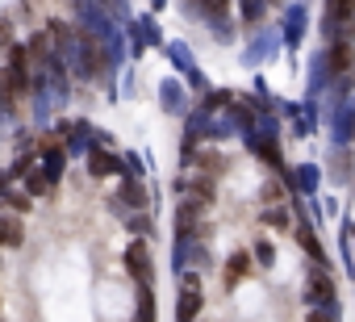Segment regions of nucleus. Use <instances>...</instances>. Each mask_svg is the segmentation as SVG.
<instances>
[{
  "label": "nucleus",
  "instance_id": "f257e3e1",
  "mask_svg": "<svg viewBox=\"0 0 355 322\" xmlns=\"http://www.w3.org/2000/svg\"><path fill=\"white\" fill-rule=\"evenodd\" d=\"M121 264H125V272L134 276V285H150V280H155V255H150V243H146V239H130Z\"/></svg>",
  "mask_w": 355,
  "mask_h": 322
},
{
  "label": "nucleus",
  "instance_id": "f03ea898",
  "mask_svg": "<svg viewBox=\"0 0 355 322\" xmlns=\"http://www.w3.org/2000/svg\"><path fill=\"white\" fill-rule=\"evenodd\" d=\"M109 205L125 218V214H134V210H150V193H146V185H142L138 176H125L121 189H117V197H113Z\"/></svg>",
  "mask_w": 355,
  "mask_h": 322
},
{
  "label": "nucleus",
  "instance_id": "7ed1b4c3",
  "mask_svg": "<svg viewBox=\"0 0 355 322\" xmlns=\"http://www.w3.org/2000/svg\"><path fill=\"white\" fill-rule=\"evenodd\" d=\"M5 76H9V84H13V92H17V96L34 88V71H30V46H9V67H5Z\"/></svg>",
  "mask_w": 355,
  "mask_h": 322
},
{
  "label": "nucleus",
  "instance_id": "20e7f679",
  "mask_svg": "<svg viewBox=\"0 0 355 322\" xmlns=\"http://www.w3.org/2000/svg\"><path fill=\"white\" fill-rule=\"evenodd\" d=\"M305 301H309V310L338 305V293H334V280H330V272H326V268L309 272V280H305Z\"/></svg>",
  "mask_w": 355,
  "mask_h": 322
},
{
  "label": "nucleus",
  "instance_id": "39448f33",
  "mask_svg": "<svg viewBox=\"0 0 355 322\" xmlns=\"http://www.w3.org/2000/svg\"><path fill=\"white\" fill-rule=\"evenodd\" d=\"M88 176L92 180H109V176H125V164L117 159V151H105V146H92L88 151Z\"/></svg>",
  "mask_w": 355,
  "mask_h": 322
},
{
  "label": "nucleus",
  "instance_id": "423d86ee",
  "mask_svg": "<svg viewBox=\"0 0 355 322\" xmlns=\"http://www.w3.org/2000/svg\"><path fill=\"white\" fill-rule=\"evenodd\" d=\"M243 138H247V151H251V155H259L268 168L284 172V155H280V146H276V134H259V130H251V134H243Z\"/></svg>",
  "mask_w": 355,
  "mask_h": 322
},
{
  "label": "nucleus",
  "instance_id": "0eeeda50",
  "mask_svg": "<svg viewBox=\"0 0 355 322\" xmlns=\"http://www.w3.org/2000/svg\"><path fill=\"white\" fill-rule=\"evenodd\" d=\"M280 176H284V185H293L301 197H313L318 185H322V168H318V164H301V168H293V172L284 168Z\"/></svg>",
  "mask_w": 355,
  "mask_h": 322
},
{
  "label": "nucleus",
  "instance_id": "6e6552de",
  "mask_svg": "<svg viewBox=\"0 0 355 322\" xmlns=\"http://www.w3.org/2000/svg\"><path fill=\"white\" fill-rule=\"evenodd\" d=\"M330 130H334V146H347L355 138V101H338L334 113H330Z\"/></svg>",
  "mask_w": 355,
  "mask_h": 322
},
{
  "label": "nucleus",
  "instance_id": "1a4fd4ad",
  "mask_svg": "<svg viewBox=\"0 0 355 322\" xmlns=\"http://www.w3.org/2000/svg\"><path fill=\"white\" fill-rule=\"evenodd\" d=\"M201 310H205L201 289H180V293H175V322H197Z\"/></svg>",
  "mask_w": 355,
  "mask_h": 322
},
{
  "label": "nucleus",
  "instance_id": "9d476101",
  "mask_svg": "<svg viewBox=\"0 0 355 322\" xmlns=\"http://www.w3.org/2000/svg\"><path fill=\"white\" fill-rule=\"evenodd\" d=\"M171 63L189 76V84H193V88H205V76H201V67H197V59H193V51H189L184 42H175V46H171Z\"/></svg>",
  "mask_w": 355,
  "mask_h": 322
},
{
  "label": "nucleus",
  "instance_id": "9b49d317",
  "mask_svg": "<svg viewBox=\"0 0 355 322\" xmlns=\"http://www.w3.org/2000/svg\"><path fill=\"white\" fill-rule=\"evenodd\" d=\"M251 260H255V255H251L247 247H239V251L226 260V289H239V285L251 276Z\"/></svg>",
  "mask_w": 355,
  "mask_h": 322
},
{
  "label": "nucleus",
  "instance_id": "f8f14e48",
  "mask_svg": "<svg viewBox=\"0 0 355 322\" xmlns=\"http://www.w3.org/2000/svg\"><path fill=\"white\" fill-rule=\"evenodd\" d=\"M159 101L167 113H189V96H184V84L180 80H163L159 84Z\"/></svg>",
  "mask_w": 355,
  "mask_h": 322
},
{
  "label": "nucleus",
  "instance_id": "ddd939ff",
  "mask_svg": "<svg viewBox=\"0 0 355 322\" xmlns=\"http://www.w3.org/2000/svg\"><path fill=\"white\" fill-rule=\"evenodd\" d=\"M305 38V5H288L284 13V46H301Z\"/></svg>",
  "mask_w": 355,
  "mask_h": 322
},
{
  "label": "nucleus",
  "instance_id": "4468645a",
  "mask_svg": "<svg viewBox=\"0 0 355 322\" xmlns=\"http://www.w3.org/2000/svg\"><path fill=\"white\" fill-rule=\"evenodd\" d=\"M134 322H159V305H155V289H150V285H138V297H134Z\"/></svg>",
  "mask_w": 355,
  "mask_h": 322
},
{
  "label": "nucleus",
  "instance_id": "2eb2a0df",
  "mask_svg": "<svg viewBox=\"0 0 355 322\" xmlns=\"http://www.w3.org/2000/svg\"><path fill=\"white\" fill-rule=\"evenodd\" d=\"M297 243H301V251H305L309 260H318V268H326V251H322L318 230H313L309 222H301V226H297Z\"/></svg>",
  "mask_w": 355,
  "mask_h": 322
},
{
  "label": "nucleus",
  "instance_id": "dca6fc26",
  "mask_svg": "<svg viewBox=\"0 0 355 322\" xmlns=\"http://www.w3.org/2000/svg\"><path fill=\"white\" fill-rule=\"evenodd\" d=\"M125 230H130L134 239L155 235V218H150V210H134V214H125Z\"/></svg>",
  "mask_w": 355,
  "mask_h": 322
},
{
  "label": "nucleus",
  "instance_id": "f3484780",
  "mask_svg": "<svg viewBox=\"0 0 355 322\" xmlns=\"http://www.w3.org/2000/svg\"><path fill=\"white\" fill-rule=\"evenodd\" d=\"M51 189H55V180H51V176H46L42 168H34V172H26V193H30V197H46Z\"/></svg>",
  "mask_w": 355,
  "mask_h": 322
},
{
  "label": "nucleus",
  "instance_id": "a211bd4d",
  "mask_svg": "<svg viewBox=\"0 0 355 322\" xmlns=\"http://www.w3.org/2000/svg\"><path fill=\"white\" fill-rule=\"evenodd\" d=\"M13 105H17V92H13L9 76L0 71V117H13Z\"/></svg>",
  "mask_w": 355,
  "mask_h": 322
},
{
  "label": "nucleus",
  "instance_id": "6ab92c4d",
  "mask_svg": "<svg viewBox=\"0 0 355 322\" xmlns=\"http://www.w3.org/2000/svg\"><path fill=\"white\" fill-rule=\"evenodd\" d=\"M263 9H268V0H239V13H243V22H247V26L263 22Z\"/></svg>",
  "mask_w": 355,
  "mask_h": 322
},
{
  "label": "nucleus",
  "instance_id": "aec40b11",
  "mask_svg": "<svg viewBox=\"0 0 355 322\" xmlns=\"http://www.w3.org/2000/svg\"><path fill=\"white\" fill-rule=\"evenodd\" d=\"M272 51H276V34L268 30V34H263V38H259V42H255L251 51H247V63H259V59H268Z\"/></svg>",
  "mask_w": 355,
  "mask_h": 322
},
{
  "label": "nucleus",
  "instance_id": "412c9836",
  "mask_svg": "<svg viewBox=\"0 0 355 322\" xmlns=\"http://www.w3.org/2000/svg\"><path fill=\"white\" fill-rule=\"evenodd\" d=\"M251 255H255L259 268H272V264H276V247H272L268 239H255V243H251Z\"/></svg>",
  "mask_w": 355,
  "mask_h": 322
},
{
  "label": "nucleus",
  "instance_id": "4be33fe9",
  "mask_svg": "<svg viewBox=\"0 0 355 322\" xmlns=\"http://www.w3.org/2000/svg\"><path fill=\"white\" fill-rule=\"evenodd\" d=\"M0 201H5L9 210H17V214H30V193H17V189H5V193H0Z\"/></svg>",
  "mask_w": 355,
  "mask_h": 322
},
{
  "label": "nucleus",
  "instance_id": "5701e85b",
  "mask_svg": "<svg viewBox=\"0 0 355 322\" xmlns=\"http://www.w3.org/2000/svg\"><path fill=\"white\" fill-rule=\"evenodd\" d=\"M263 222H268L272 230H288V226H293V218H288V210H284V205H272V210L263 214Z\"/></svg>",
  "mask_w": 355,
  "mask_h": 322
},
{
  "label": "nucleus",
  "instance_id": "b1692460",
  "mask_svg": "<svg viewBox=\"0 0 355 322\" xmlns=\"http://www.w3.org/2000/svg\"><path fill=\"white\" fill-rule=\"evenodd\" d=\"M330 17H343V22H355V0H326Z\"/></svg>",
  "mask_w": 355,
  "mask_h": 322
},
{
  "label": "nucleus",
  "instance_id": "393cba45",
  "mask_svg": "<svg viewBox=\"0 0 355 322\" xmlns=\"http://www.w3.org/2000/svg\"><path fill=\"white\" fill-rule=\"evenodd\" d=\"M197 9H201L205 17H222V13L230 9V0H197Z\"/></svg>",
  "mask_w": 355,
  "mask_h": 322
},
{
  "label": "nucleus",
  "instance_id": "a878e982",
  "mask_svg": "<svg viewBox=\"0 0 355 322\" xmlns=\"http://www.w3.org/2000/svg\"><path fill=\"white\" fill-rule=\"evenodd\" d=\"M21 243H26V230L17 218H9V247H21Z\"/></svg>",
  "mask_w": 355,
  "mask_h": 322
},
{
  "label": "nucleus",
  "instance_id": "bb28decb",
  "mask_svg": "<svg viewBox=\"0 0 355 322\" xmlns=\"http://www.w3.org/2000/svg\"><path fill=\"white\" fill-rule=\"evenodd\" d=\"M142 30H146V42H150V46H159V42H163V34H159V26H155L150 17H142Z\"/></svg>",
  "mask_w": 355,
  "mask_h": 322
},
{
  "label": "nucleus",
  "instance_id": "cd10ccee",
  "mask_svg": "<svg viewBox=\"0 0 355 322\" xmlns=\"http://www.w3.org/2000/svg\"><path fill=\"white\" fill-rule=\"evenodd\" d=\"M305 322H338V318H330L326 310H309V314H305Z\"/></svg>",
  "mask_w": 355,
  "mask_h": 322
},
{
  "label": "nucleus",
  "instance_id": "c85d7f7f",
  "mask_svg": "<svg viewBox=\"0 0 355 322\" xmlns=\"http://www.w3.org/2000/svg\"><path fill=\"white\" fill-rule=\"evenodd\" d=\"M0 247H9V218H0Z\"/></svg>",
  "mask_w": 355,
  "mask_h": 322
},
{
  "label": "nucleus",
  "instance_id": "c756f323",
  "mask_svg": "<svg viewBox=\"0 0 355 322\" xmlns=\"http://www.w3.org/2000/svg\"><path fill=\"white\" fill-rule=\"evenodd\" d=\"M9 180H13V172H0V193L9 189Z\"/></svg>",
  "mask_w": 355,
  "mask_h": 322
},
{
  "label": "nucleus",
  "instance_id": "7c9ffc66",
  "mask_svg": "<svg viewBox=\"0 0 355 322\" xmlns=\"http://www.w3.org/2000/svg\"><path fill=\"white\" fill-rule=\"evenodd\" d=\"M101 5H117L113 13H121V9H125V0H101Z\"/></svg>",
  "mask_w": 355,
  "mask_h": 322
},
{
  "label": "nucleus",
  "instance_id": "2f4dec72",
  "mask_svg": "<svg viewBox=\"0 0 355 322\" xmlns=\"http://www.w3.org/2000/svg\"><path fill=\"white\" fill-rule=\"evenodd\" d=\"M150 5H155V9H159V5H163V0H150Z\"/></svg>",
  "mask_w": 355,
  "mask_h": 322
}]
</instances>
